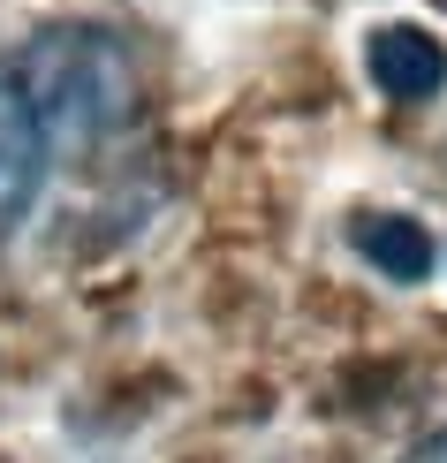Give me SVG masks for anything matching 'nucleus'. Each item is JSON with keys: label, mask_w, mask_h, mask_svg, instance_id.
Masks as SVG:
<instances>
[{"label": "nucleus", "mask_w": 447, "mask_h": 463, "mask_svg": "<svg viewBox=\"0 0 447 463\" xmlns=\"http://www.w3.org/2000/svg\"><path fill=\"white\" fill-rule=\"evenodd\" d=\"M349 243H357V259L379 266L386 281H424L433 259H440L433 236H424V221H410V213H364L349 228Z\"/></svg>", "instance_id": "4"}, {"label": "nucleus", "mask_w": 447, "mask_h": 463, "mask_svg": "<svg viewBox=\"0 0 447 463\" xmlns=\"http://www.w3.org/2000/svg\"><path fill=\"white\" fill-rule=\"evenodd\" d=\"M46 167H53V145H46V122L31 114L23 84L0 69V236L38 205L46 190Z\"/></svg>", "instance_id": "2"}, {"label": "nucleus", "mask_w": 447, "mask_h": 463, "mask_svg": "<svg viewBox=\"0 0 447 463\" xmlns=\"http://www.w3.org/2000/svg\"><path fill=\"white\" fill-rule=\"evenodd\" d=\"M417 463H447V426H440V433H433V440L417 449Z\"/></svg>", "instance_id": "5"}, {"label": "nucleus", "mask_w": 447, "mask_h": 463, "mask_svg": "<svg viewBox=\"0 0 447 463\" xmlns=\"http://www.w3.org/2000/svg\"><path fill=\"white\" fill-rule=\"evenodd\" d=\"M364 69H372V84L386 91V99H410V107L447 91V46H440L433 31H417V24H386V31H372Z\"/></svg>", "instance_id": "3"}, {"label": "nucleus", "mask_w": 447, "mask_h": 463, "mask_svg": "<svg viewBox=\"0 0 447 463\" xmlns=\"http://www.w3.org/2000/svg\"><path fill=\"white\" fill-rule=\"evenodd\" d=\"M8 76L23 84L31 114L46 122L53 152H84L107 145L114 129L137 114V61L129 46L99 24H53L38 31L23 53L8 61Z\"/></svg>", "instance_id": "1"}]
</instances>
